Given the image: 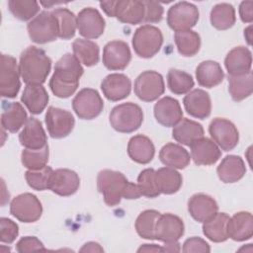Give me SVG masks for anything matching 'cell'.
I'll return each instance as SVG.
<instances>
[{
	"label": "cell",
	"instance_id": "obj_42",
	"mask_svg": "<svg viewBox=\"0 0 253 253\" xmlns=\"http://www.w3.org/2000/svg\"><path fill=\"white\" fill-rule=\"evenodd\" d=\"M194 79L191 74L179 70L170 69L167 73V85L169 90L175 95H184L194 87Z\"/></svg>",
	"mask_w": 253,
	"mask_h": 253
},
{
	"label": "cell",
	"instance_id": "obj_13",
	"mask_svg": "<svg viewBox=\"0 0 253 253\" xmlns=\"http://www.w3.org/2000/svg\"><path fill=\"white\" fill-rule=\"evenodd\" d=\"M44 121L52 138L66 137L73 130L75 125L74 117L69 111L52 106L48 107Z\"/></svg>",
	"mask_w": 253,
	"mask_h": 253
},
{
	"label": "cell",
	"instance_id": "obj_45",
	"mask_svg": "<svg viewBox=\"0 0 253 253\" xmlns=\"http://www.w3.org/2000/svg\"><path fill=\"white\" fill-rule=\"evenodd\" d=\"M52 168L45 166L39 170H28L25 173V178L28 185L37 191H44L49 188L50 177L52 174Z\"/></svg>",
	"mask_w": 253,
	"mask_h": 253
},
{
	"label": "cell",
	"instance_id": "obj_26",
	"mask_svg": "<svg viewBox=\"0 0 253 253\" xmlns=\"http://www.w3.org/2000/svg\"><path fill=\"white\" fill-rule=\"evenodd\" d=\"M228 238L234 241H245L253 236V216L249 211L234 213L227 222Z\"/></svg>",
	"mask_w": 253,
	"mask_h": 253
},
{
	"label": "cell",
	"instance_id": "obj_35",
	"mask_svg": "<svg viewBox=\"0 0 253 253\" xmlns=\"http://www.w3.org/2000/svg\"><path fill=\"white\" fill-rule=\"evenodd\" d=\"M74 56L85 66H93L99 62L100 48L99 45L90 40L77 39L72 43Z\"/></svg>",
	"mask_w": 253,
	"mask_h": 253
},
{
	"label": "cell",
	"instance_id": "obj_24",
	"mask_svg": "<svg viewBox=\"0 0 253 253\" xmlns=\"http://www.w3.org/2000/svg\"><path fill=\"white\" fill-rule=\"evenodd\" d=\"M224 65L229 75H243L251 71L252 53L246 46L233 47L225 56Z\"/></svg>",
	"mask_w": 253,
	"mask_h": 253
},
{
	"label": "cell",
	"instance_id": "obj_23",
	"mask_svg": "<svg viewBox=\"0 0 253 253\" xmlns=\"http://www.w3.org/2000/svg\"><path fill=\"white\" fill-rule=\"evenodd\" d=\"M22 146L29 149H41L47 143V137L42 123L36 118H29L19 134Z\"/></svg>",
	"mask_w": 253,
	"mask_h": 253
},
{
	"label": "cell",
	"instance_id": "obj_51",
	"mask_svg": "<svg viewBox=\"0 0 253 253\" xmlns=\"http://www.w3.org/2000/svg\"><path fill=\"white\" fill-rule=\"evenodd\" d=\"M239 16L243 23L253 21V1H242L239 5Z\"/></svg>",
	"mask_w": 253,
	"mask_h": 253
},
{
	"label": "cell",
	"instance_id": "obj_2",
	"mask_svg": "<svg viewBox=\"0 0 253 253\" xmlns=\"http://www.w3.org/2000/svg\"><path fill=\"white\" fill-rule=\"evenodd\" d=\"M84 69L80 61L71 53L61 56L54 66V72L49 80L51 92L58 98H68L79 86Z\"/></svg>",
	"mask_w": 253,
	"mask_h": 253
},
{
	"label": "cell",
	"instance_id": "obj_3",
	"mask_svg": "<svg viewBox=\"0 0 253 253\" xmlns=\"http://www.w3.org/2000/svg\"><path fill=\"white\" fill-rule=\"evenodd\" d=\"M51 69V59L40 47L31 45L20 55L19 71L27 85H42Z\"/></svg>",
	"mask_w": 253,
	"mask_h": 253
},
{
	"label": "cell",
	"instance_id": "obj_12",
	"mask_svg": "<svg viewBox=\"0 0 253 253\" xmlns=\"http://www.w3.org/2000/svg\"><path fill=\"white\" fill-rule=\"evenodd\" d=\"M209 132L215 144L224 151L232 150L239 141V132L232 122L223 118L213 119Z\"/></svg>",
	"mask_w": 253,
	"mask_h": 253
},
{
	"label": "cell",
	"instance_id": "obj_38",
	"mask_svg": "<svg viewBox=\"0 0 253 253\" xmlns=\"http://www.w3.org/2000/svg\"><path fill=\"white\" fill-rule=\"evenodd\" d=\"M228 91L231 98L236 102L248 98L253 91L252 71L243 75H228Z\"/></svg>",
	"mask_w": 253,
	"mask_h": 253
},
{
	"label": "cell",
	"instance_id": "obj_41",
	"mask_svg": "<svg viewBox=\"0 0 253 253\" xmlns=\"http://www.w3.org/2000/svg\"><path fill=\"white\" fill-rule=\"evenodd\" d=\"M160 214L155 210H145L138 214L134 226L137 234L141 238L155 240V227Z\"/></svg>",
	"mask_w": 253,
	"mask_h": 253
},
{
	"label": "cell",
	"instance_id": "obj_54",
	"mask_svg": "<svg viewBox=\"0 0 253 253\" xmlns=\"http://www.w3.org/2000/svg\"><path fill=\"white\" fill-rule=\"evenodd\" d=\"M137 252H163L162 246L156 244H143L138 249Z\"/></svg>",
	"mask_w": 253,
	"mask_h": 253
},
{
	"label": "cell",
	"instance_id": "obj_14",
	"mask_svg": "<svg viewBox=\"0 0 253 253\" xmlns=\"http://www.w3.org/2000/svg\"><path fill=\"white\" fill-rule=\"evenodd\" d=\"M131 59V52L128 44L120 40L111 41L103 49V64L109 70H123Z\"/></svg>",
	"mask_w": 253,
	"mask_h": 253
},
{
	"label": "cell",
	"instance_id": "obj_53",
	"mask_svg": "<svg viewBox=\"0 0 253 253\" xmlns=\"http://www.w3.org/2000/svg\"><path fill=\"white\" fill-rule=\"evenodd\" d=\"M103 251L104 249L101 247V245L94 241L85 243L80 249V252H103Z\"/></svg>",
	"mask_w": 253,
	"mask_h": 253
},
{
	"label": "cell",
	"instance_id": "obj_29",
	"mask_svg": "<svg viewBox=\"0 0 253 253\" xmlns=\"http://www.w3.org/2000/svg\"><path fill=\"white\" fill-rule=\"evenodd\" d=\"M216 173L221 182L225 184L235 183L244 177L246 166L240 156L227 155L217 166Z\"/></svg>",
	"mask_w": 253,
	"mask_h": 253
},
{
	"label": "cell",
	"instance_id": "obj_47",
	"mask_svg": "<svg viewBox=\"0 0 253 253\" xmlns=\"http://www.w3.org/2000/svg\"><path fill=\"white\" fill-rule=\"evenodd\" d=\"M19 234L18 224L10 218H0V241L2 243L10 244L14 242Z\"/></svg>",
	"mask_w": 253,
	"mask_h": 253
},
{
	"label": "cell",
	"instance_id": "obj_48",
	"mask_svg": "<svg viewBox=\"0 0 253 253\" xmlns=\"http://www.w3.org/2000/svg\"><path fill=\"white\" fill-rule=\"evenodd\" d=\"M144 4V22L146 23H158L162 20L163 14H164V9L163 6L156 1L152 0H146L143 1Z\"/></svg>",
	"mask_w": 253,
	"mask_h": 253
},
{
	"label": "cell",
	"instance_id": "obj_31",
	"mask_svg": "<svg viewBox=\"0 0 253 253\" xmlns=\"http://www.w3.org/2000/svg\"><path fill=\"white\" fill-rule=\"evenodd\" d=\"M204 127L198 122L190 119H182L173 126V138L184 145L190 146L193 142L204 136Z\"/></svg>",
	"mask_w": 253,
	"mask_h": 253
},
{
	"label": "cell",
	"instance_id": "obj_37",
	"mask_svg": "<svg viewBox=\"0 0 253 253\" xmlns=\"http://www.w3.org/2000/svg\"><path fill=\"white\" fill-rule=\"evenodd\" d=\"M210 20L211 26L216 30H228L235 24V9L229 3H218L212 7Z\"/></svg>",
	"mask_w": 253,
	"mask_h": 253
},
{
	"label": "cell",
	"instance_id": "obj_18",
	"mask_svg": "<svg viewBox=\"0 0 253 253\" xmlns=\"http://www.w3.org/2000/svg\"><path fill=\"white\" fill-rule=\"evenodd\" d=\"M154 117L160 125L170 127L183 119V111L178 100L166 96L158 100L154 105Z\"/></svg>",
	"mask_w": 253,
	"mask_h": 253
},
{
	"label": "cell",
	"instance_id": "obj_25",
	"mask_svg": "<svg viewBox=\"0 0 253 253\" xmlns=\"http://www.w3.org/2000/svg\"><path fill=\"white\" fill-rule=\"evenodd\" d=\"M28 115L19 102H2L1 126L3 129L17 132L28 121Z\"/></svg>",
	"mask_w": 253,
	"mask_h": 253
},
{
	"label": "cell",
	"instance_id": "obj_40",
	"mask_svg": "<svg viewBox=\"0 0 253 253\" xmlns=\"http://www.w3.org/2000/svg\"><path fill=\"white\" fill-rule=\"evenodd\" d=\"M58 25V38L70 40L77 29V17L67 8H56L51 11Z\"/></svg>",
	"mask_w": 253,
	"mask_h": 253
},
{
	"label": "cell",
	"instance_id": "obj_46",
	"mask_svg": "<svg viewBox=\"0 0 253 253\" xmlns=\"http://www.w3.org/2000/svg\"><path fill=\"white\" fill-rule=\"evenodd\" d=\"M137 186L141 196L146 198H156L160 195L156 184L155 170L152 168H146L139 173L137 177Z\"/></svg>",
	"mask_w": 253,
	"mask_h": 253
},
{
	"label": "cell",
	"instance_id": "obj_30",
	"mask_svg": "<svg viewBox=\"0 0 253 253\" xmlns=\"http://www.w3.org/2000/svg\"><path fill=\"white\" fill-rule=\"evenodd\" d=\"M48 100V94L42 85H26L21 96L22 103L33 115L42 113Z\"/></svg>",
	"mask_w": 253,
	"mask_h": 253
},
{
	"label": "cell",
	"instance_id": "obj_8",
	"mask_svg": "<svg viewBox=\"0 0 253 253\" xmlns=\"http://www.w3.org/2000/svg\"><path fill=\"white\" fill-rule=\"evenodd\" d=\"M199 10L196 5L182 1L171 6L167 12V24L175 32L191 30L199 21Z\"/></svg>",
	"mask_w": 253,
	"mask_h": 253
},
{
	"label": "cell",
	"instance_id": "obj_32",
	"mask_svg": "<svg viewBox=\"0 0 253 253\" xmlns=\"http://www.w3.org/2000/svg\"><path fill=\"white\" fill-rule=\"evenodd\" d=\"M159 159L167 167L184 169L189 165L191 156L189 152L181 145L169 142L163 145L160 149Z\"/></svg>",
	"mask_w": 253,
	"mask_h": 253
},
{
	"label": "cell",
	"instance_id": "obj_22",
	"mask_svg": "<svg viewBox=\"0 0 253 253\" xmlns=\"http://www.w3.org/2000/svg\"><path fill=\"white\" fill-rule=\"evenodd\" d=\"M187 113L196 119L204 120L211 115V101L208 92L203 89H194L183 99Z\"/></svg>",
	"mask_w": 253,
	"mask_h": 253
},
{
	"label": "cell",
	"instance_id": "obj_39",
	"mask_svg": "<svg viewBox=\"0 0 253 253\" xmlns=\"http://www.w3.org/2000/svg\"><path fill=\"white\" fill-rule=\"evenodd\" d=\"M174 42L178 52L183 56H194L199 52L201 47L200 35L192 30L176 32Z\"/></svg>",
	"mask_w": 253,
	"mask_h": 253
},
{
	"label": "cell",
	"instance_id": "obj_1",
	"mask_svg": "<svg viewBox=\"0 0 253 253\" xmlns=\"http://www.w3.org/2000/svg\"><path fill=\"white\" fill-rule=\"evenodd\" d=\"M97 188L102 194L105 204L109 207L119 205L123 198L134 200L141 196L137 184L129 182L123 173L110 169L99 172Z\"/></svg>",
	"mask_w": 253,
	"mask_h": 253
},
{
	"label": "cell",
	"instance_id": "obj_6",
	"mask_svg": "<svg viewBox=\"0 0 253 253\" xmlns=\"http://www.w3.org/2000/svg\"><path fill=\"white\" fill-rule=\"evenodd\" d=\"M30 39L36 43H46L58 38V25L51 12L42 11L27 25Z\"/></svg>",
	"mask_w": 253,
	"mask_h": 253
},
{
	"label": "cell",
	"instance_id": "obj_56",
	"mask_svg": "<svg viewBox=\"0 0 253 253\" xmlns=\"http://www.w3.org/2000/svg\"><path fill=\"white\" fill-rule=\"evenodd\" d=\"M251 30H252V26H249V27H247L244 30V37L247 40L248 44H251V40H252V32H251Z\"/></svg>",
	"mask_w": 253,
	"mask_h": 253
},
{
	"label": "cell",
	"instance_id": "obj_20",
	"mask_svg": "<svg viewBox=\"0 0 253 253\" xmlns=\"http://www.w3.org/2000/svg\"><path fill=\"white\" fill-rule=\"evenodd\" d=\"M191 158L197 165H212L218 161L221 156L220 148L212 139L201 137L191 145Z\"/></svg>",
	"mask_w": 253,
	"mask_h": 253
},
{
	"label": "cell",
	"instance_id": "obj_16",
	"mask_svg": "<svg viewBox=\"0 0 253 253\" xmlns=\"http://www.w3.org/2000/svg\"><path fill=\"white\" fill-rule=\"evenodd\" d=\"M183 220L173 213L160 214L155 227V239L164 243L178 241L184 234Z\"/></svg>",
	"mask_w": 253,
	"mask_h": 253
},
{
	"label": "cell",
	"instance_id": "obj_28",
	"mask_svg": "<svg viewBox=\"0 0 253 253\" xmlns=\"http://www.w3.org/2000/svg\"><path fill=\"white\" fill-rule=\"evenodd\" d=\"M144 4L139 0H118L115 17L122 23L129 25L140 24L144 20Z\"/></svg>",
	"mask_w": 253,
	"mask_h": 253
},
{
	"label": "cell",
	"instance_id": "obj_19",
	"mask_svg": "<svg viewBox=\"0 0 253 253\" xmlns=\"http://www.w3.org/2000/svg\"><path fill=\"white\" fill-rule=\"evenodd\" d=\"M101 90L104 96L113 102L126 98L131 90L130 79L122 73H112L107 75L102 83Z\"/></svg>",
	"mask_w": 253,
	"mask_h": 253
},
{
	"label": "cell",
	"instance_id": "obj_7",
	"mask_svg": "<svg viewBox=\"0 0 253 253\" xmlns=\"http://www.w3.org/2000/svg\"><path fill=\"white\" fill-rule=\"evenodd\" d=\"M134 94L143 102L157 100L165 91V84L160 73L154 70H146L140 73L134 81Z\"/></svg>",
	"mask_w": 253,
	"mask_h": 253
},
{
	"label": "cell",
	"instance_id": "obj_43",
	"mask_svg": "<svg viewBox=\"0 0 253 253\" xmlns=\"http://www.w3.org/2000/svg\"><path fill=\"white\" fill-rule=\"evenodd\" d=\"M49 150L48 145L41 149L25 148L21 154V161L24 167L29 170H39L46 166L48 162Z\"/></svg>",
	"mask_w": 253,
	"mask_h": 253
},
{
	"label": "cell",
	"instance_id": "obj_17",
	"mask_svg": "<svg viewBox=\"0 0 253 253\" xmlns=\"http://www.w3.org/2000/svg\"><path fill=\"white\" fill-rule=\"evenodd\" d=\"M80 186L78 174L70 169L59 168L52 171L49 190L61 197H68L77 192Z\"/></svg>",
	"mask_w": 253,
	"mask_h": 253
},
{
	"label": "cell",
	"instance_id": "obj_11",
	"mask_svg": "<svg viewBox=\"0 0 253 253\" xmlns=\"http://www.w3.org/2000/svg\"><path fill=\"white\" fill-rule=\"evenodd\" d=\"M10 213L19 221L31 223L37 221L42 216V206L37 196L31 193H24L12 200Z\"/></svg>",
	"mask_w": 253,
	"mask_h": 253
},
{
	"label": "cell",
	"instance_id": "obj_36",
	"mask_svg": "<svg viewBox=\"0 0 253 253\" xmlns=\"http://www.w3.org/2000/svg\"><path fill=\"white\" fill-rule=\"evenodd\" d=\"M155 178L160 194L165 195L177 193L183 183L182 175L176 169L167 166L155 171Z\"/></svg>",
	"mask_w": 253,
	"mask_h": 253
},
{
	"label": "cell",
	"instance_id": "obj_21",
	"mask_svg": "<svg viewBox=\"0 0 253 253\" xmlns=\"http://www.w3.org/2000/svg\"><path fill=\"white\" fill-rule=\"evenodd\" d=\"M188 211L196 221L205 222L218 211V206L216 201L210 195L199 193L190 198Z\"/></svg>",
	"mask_w": 253,
	"mask_h": 253
},
{
	"label": "cell",
	"instance_id": "obj_50",
	"mask_svg": "<svg viewBox=\"0 0 253 253\" xmlns=\"http://www.w3.org/2000/svg\"><path fill=\"white\" fill-rule=\"evenodd\" d=\"M182 251L185 253H190V252H210L211 247L208 244L206 240H204L201 237H191L185 240L183 243V248Z\"/></svg>",
	"mask_w": 253,
	"mask_h": 253
},
{
	"label": "cell",
	"instance_id": "obj_9",
	"mask_svg": "<svg viewBox=\"0 0 253 253\" xmlns=\"http://www.w3.org/2000/svg\"><path fill=\"white\" fill-rule=\"evenodd\" d=\"M72 108L79 119L93 120L102 113L104 102L97 90L83 88L73 98Z\"/></svg>",
	"mask_w": 253,
	"mask_h": 253
},
{
	"label": "cell",
	"instance_id": "obj_5",
	"mask_svg": "<svg viewBox=\"0 0 253 253\" xmlns=\"http://www.w3.org/2000/svg\"><path fill=\"white\" fill-rule=\"evenodd\" d=\"M163 35L161 31L152 25H143L137 28L132 36V47L134 52L142 58L153 57L161 48Z\"/></svg>",
	"mask_w": 253,
	"mask_h": 253
},
{
	"label": "cell",
	"instance_id": "obj_52",
	"mask_svg": "<svg viewBox=\"0 0 253 253\" xmlns=\"http://www.w3.org/2000/svg\"><path fill=\"white\" fill-rule=\"evenodd\" d=\"M116 4H117V1H103V2H100L101 8L103 9V11L109 17H115Z\"/></svg>",
	"mask_w": 253,
	"mask_h": 253
},
{
	"label": "cell",
	"instance_id": "obj_34",
	"mask_svg": "<svg viewBox=\"0 0 253 253\" xmlns=\"http://www.w3.org/2000/svg\"><path fill=\"white\" fill-rule=\"evenodd\" d=\"M229 215L225 212H216L211 218L203 222L204 235L212 242H224L228 239L227 222Z\"/></svg>",
	"mask_w": 253,
	"mask_h": 253
},
{
	"label": "cell",
	"instance_id": "obj_44",
	"mask_svg": "<svg viewBox=\"0 0 253 253\" xmlns=\"http://www.w3.org/2000/svg\"><path fill=\"white\" fill-rule=\"evenodd\" d=\"M8 8L12 15L21 21L33 20L40 11L39 3L34 0H9Z\"/></svg>",
	"mask_w": 253,
	"mask_h": 253
},
{
	"label": "cell",
	"instance_id": "obj_27",
	"mask_svg": "<svg viewBox=\"0 0 253 253\" xmlns=\"http://www.w3.org/2000/svg\"><path fill=\"white\" fill-rule=\"evenodd\" d=\"M127 154L132 161L147 164L154 157L155 147L149 137L144 134H136L127 143Z\"/></svg>",
	"mask_w": 253,
	"mask_h": 253
},
{
	"label": "cell",
	"instance_id": "obj_33",
	"mask_svg": "<svg viewBox=\"0 0 253 253\" xmlns=\"http://www.w3.org/2000/svg\"><path fill=\"white\" fill-rule=\"evenodd\" d=\"M196 78L200 86L212 88L222 82L224 73L218 62L213 60H205L197 66Z\"/></svg>",
	"mask_w": 253,
	"mask_h": 253
},
{
	"label": "cell",
	"instance_id": "obj_4",
	"mask_svg": "<svg viewBox=\"0 0 253 253\" xmlns=\"http://www.w3.org/2000/svg\"><path fill=\"white\" fill-rule=\"evenodd\" d=\"M111 126L123 133H130L138 129L143 122L142 109L132 103L126 102L114 107L110 113Z\"/></svg>",
	"mask_w": 253,
	"mask_h": 253
},
{
	"label": "cell",
	"instance_id": "obj_55",
	"mask_svg": "<svg viewBox=\"0 0 253 253\" xmlns=\"http://www.w3.org/2000/svg\"><path fill=\"white\" fill-rule=\"evenodd\" d=\"M162 251L163 252H179L181 251V247L178 241L168 242V243H164V245L162 246Z\"/></svg>",
	"mask_w": 253,
	"mask_h": 253
},
{
	"label": "cell",
	"instance_id": "obj_15",
	"mask_svg": "<svg viewBox=\"0 0 253 253\" xmlns=\"http://www.w3.org/2000/svg\"><path fill=\"white\" fill-rule=\"evenodd\" d=\"M77 17V30L86 40L97 39L105 31V20L100 12L92 7L82 9Z\"/></svg>",
	"mask_w": 253,
	"mask_h": 253
},
{
	"label": "cell",
	"instance_id": "obj_49",
	"mask_svg": "<svg viewBox=\"0 0 253 253\" xmlns=\"http://www.w3.org/2000/svg\"><path fill=\"white\" fill-rule=\"evenodd\" d=\"M16 250L19 253L33 252V251H46L42 242L36 236H25L21 238L16 244Z\"/></svg>",
	"mask_w": 253,
	"mask_h": 253
},
{
	"label": "cell",
	"instance_id": "obj_10",
	"mask_svg": "<svg viewBox=\"0 0 253 253\" xmlns=\"http://www.w3.org/2000/svg\"><path fill=\"white\" fill-rule=\"evenodd\" d=\"M20 71L15 57L1 54L0 57V94L5 98H15L19 93Z\"/></svg>",
	"mask_w": 253,
	"mask_h": 253
}]
</instances>
